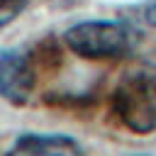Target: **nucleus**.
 Masks as SVG:
<instances>
[{"label":"nucleus","instance_id":"obj_3","mask_svg":"<svg viewBox=\"0 0 156 156\" xmlns=\"http://www.w3.org/2000/svg\"><path fill=\"white\" fill-rule=\"evenodd\" d=\"M34 88V71L29 56L17 49H0V98L22 105Z\"/></svg>","mask_w":156,"mask_h":156},{"label":"nucleus","instance_id":"obj_1","mask_svg":"<svg viewBox=\"0 0 156 156\" xmlns=\"http://www.w3.org/2000/svg\"><path fill=\"white\" fill-rule=\"evenodd\" d=\"M136 29L124 20H88L66 29V46L80 58H122L136 46Z\"/></svg>","mask_w":156,"mask_h":156},{"label":"nucleus","instance_id":"obj_2","mask_svg":"<svg viewBox=\"0 0 156 156\" xmlns=\"http://www.w3.org/2000/svg\"><path fill=\"white\" fill-rule=\"evenodd\" d=\"M112 110L134 134L156 129V78L151 73H129L112 93Z\"/></svg>","mask_w":156,"mask_h":156},{"label":"nucleus","instance_id":"obj_5","mask_svg":"<svg viewBox=\"0 0 156 156\" xmlns=\"http://www.w3.org/2000/svg\"><path fill=\"white\" fill-rule=\"evenodd\" d=\"M24 5H27V0H0V27H5L7 22H12L15 15L22 12Z\"/></svg>","mask_w":156,"mask_h":156},{"label":"nucleus","instance_id":"obj_4","mask_svg":"<svg viewBox=\"0 0 156 156\" xmlns=\"http://www.w3.org/2000/svg\"><path fill=\"white\" fill-rule=\"evenodd\" d=\"M5 156H85V151L66 134H22Z\"/></svg>","mask_w":156,"mask_h":156},{"label":"nucleus","instance_id":"obj_6","mask_svg":"<svg viewBox=\"0 0 156 156\" xmlns=\"http://www.w3.org/2000/svg\"><path fill=\"white\" fill-rule=\"evenodd\" d=\"M141 20H144L149 27H156V0H151L149 5H144V10H141Z\"/></svg>","mask_w":156,"mask_h":156},{"label":"nucleus","instance_id":"obj_7","mask_svg":"<svg viewBox=\"0 0 156 156\" xmlns=\"http://www.w3.org/2000/svg\"><path fill=\"white\" fill-rule=\"evenodd\" d=\"M129 156H156V154H129Z\"/></svg>","mask_w":156,"mask_h":156}]
</instances>
